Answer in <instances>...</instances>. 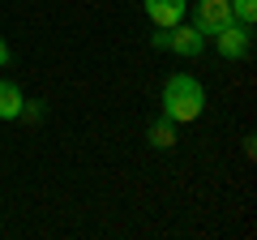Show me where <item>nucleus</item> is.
Instances as JSON below:
<instances>
[{
	"instance_id": "nucleus-7",
	"label": "nucleus",
	"mask_w": 257,
	"mask_h": 240,
	"mask_svg": "<svg viewBox=\"0 0 257 240\" xmlns=\"http://www.w3.org/2000/svg\"><path fill=\"white\" fill-rule=\"evenodd\" d=\"M231 22L253 26V22H257V0H231Z\"/></svg>"
},
{
	"instance_id": "nucleus-6",
	"label": "nucleus",
	"mask_w": 257,
	"mask_h": 240,
	"mask_svg": "<svg viewBox=\"0 0 257 240\" xmlns=\"http://www.w3.org/2000/svg\"><path fill=\"white\" fill-rule=\"evenodd\" d=\"M22 111H26V94H22V86L9 82V77H0V120H18Z\"/></svg>"
},
{
	"instance_id": "nucleus-1",
	"label": "nucleus",
	"mask_w": 257,
	"mask_h": 240,
	"mask_svg": "<svg viewBox=\"0 0 257 240\" xmlns=\"http://www.w3.org/2000/svg\"><path fill=\"white\" fill-rule=\"evenodd\" d=\"M206 107V90L202 82L193 73H172L163 86V116L172 120V125H189V120H197Z\"/></svg>"
},
{
	"instance_id": "nucleus-8",
	"label": "nucleus",
	"mask_w": 257,
	"mask_h": 240,
	"mask_svg": "<svg viewBox=\"0 0 257 240\" xmlns=\"http://www.w3.org/2000/svg\"><path fill=\"white\" fill-rule=\"evenodd\" d=\"M150 142H155V146H176V129H172V120H159L155 129H150Z\"/></svg>"
},
{
	"instance_id": "nucleus-3",
	"label": "nucleus",
	"mask_w": 257,
	"mask_h": 240,
	"mask_svg": "<svg viewBox=\"0 0 257 240\" xmlns=\"http://www.w3.org/2000/svg\"><path fill=\"white\" fill-rule=\"evenodd\" d=\"M142 9H146V18L155 22L159 30H172L176 22H184L189 0H142Z\"/></svg>"
},
{
	"instance_id": "nucleus-4",
	"label": "nucleus",
	"mask_w": 257,
	"mask_h": 240,
	"mask_svg": "<svg viewBox=\"0 0 257 240\" xmlns=\"http://www.w3.org/2000/svg\"><path fill=\"white\" fill-rule=\"evenodd\" d=\"M231 22V0H197V30L206 39Z\"/></svg>"
},
{
	"instance_id": "nucleus-9",
	"label": "nucleus",
	"mask_w": 257,
	"mask_h": 240,
	"mask_svg": "<svg viewBox=\"0 0 257 240\" xmlns=\"http://www.w3.org/2000/svg\"><path fill=\"white\" fill-rule=\"evenodd\" d=\"M9 60H13V52H9V43H5V39H0V69L9 65Z\"/></svg>"
},
{
	"instance_id": "nucleus-5",
	"label": "nucleus",
	"mask_w": 257,
	"mask_h": 240,
	"mask_svg": "<svg viewBox=\"0 0 257 240\" xmlns=\"http://www.w3.org/2000/svg\"><path fill=\"white\" fill-rule=\"evenodd\" d=\"M202 47H206V35L197 26L176 22V26L167 30V52H176V56H202Z\"/></svg>"
},
{
	"instance_id": "nucleus-2",
	"label": "nucleus",
	"mask_w": 257,
	"mask_h": 240,
	"mask_svg": "<svg viewBox=\"0 0 257 240\" xmlns=\"http://www.w3.org/2000/svg\"><path fill=\"white\" fill-rule=\"evenodd\" d=\"M214 47H219V56H227V60H244L248 52H253V35H248V26H240V22H227L223 30H214Z\"/></svg>"
}]
</instances>
